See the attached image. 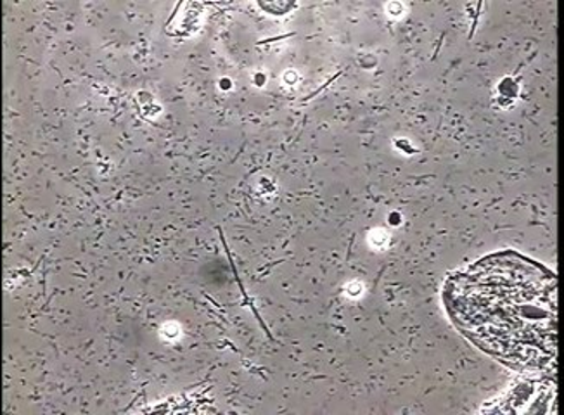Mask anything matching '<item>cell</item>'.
Masks as SVG:
<instances>
[{
  "instance_id": "cell-1",
  "label": "cell",
  "mask_w": 564,
  "mask_h": 415,
  "mask_svg": "<svg viewBox=\"0 0 564 415\" xmlns=\"http://www.w3.org/2000/svg\"><path fill=\"white\" fill-rule=\"evenodd\" d=\"M445 305L469 341L520 371L556 363L557 281L541 263L497 253L451 279Z\"/></svg>"
}]
</instances>
